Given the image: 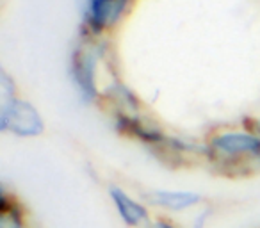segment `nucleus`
I'll return each mask as SVG.
<instances>
[{
	"mask_svg": "<svg viewBox=\"0 0 260 228\" xmlns=\"http://www.w3.org/2000/svg\"><path fill=\"white\" fill-rule=\"evenodd\" d=\"M94 66H96V52L89 47H84V45L77 47L72 55V73L80 94L86 100L96 98Z\"/></svg>",
	"mask_w": 260,
	"mask_h": 228,
	"instance_id": "obj_3",
	"label": "nucleus"
},
{
	"mask_svg": "<svg viewBox=\"0 0 260 228\" xmlns=\"http://www.w3.org/2000/svg\"><path fill=\"white\" fill-rule=\"evenodd\" d=\"M0 128L30 138L43 132V120L30 104L15 96H4L0 109Z\"/></svg>",
	"mask_w": 260,
	"mask_h": 228,
	"instance_id": "obj_2",
	"label": "nucleus"
},
{
	"mask_svg": "<svg viewBox=\"0 0 260 228\" xmlns=\"http://www.w3.org/2000/svg\"><path fill=\"white\" fill-rule=\"evenodd\" d=\"M111 198L114 202L121 219L126 224H130V226H141V224L148 223V210L141 203L130 198L125 191H121L119 187H111Z\"/></svg>",
	"mask_w": 260,
	"mask_h": 228,
	"instance_id": "obj_5",
	"label": "nucleus"
},
{
	"mask_svg": "<svg viewBox=\"0 0 260 228\" xmlns=\"http://www.w3.org/2000/svg\"><path fill=\"white\" fill-rule=\"evenodd\" d=\"M0 228H23L22 214L15 205L9 207L6 196L2 198V209H0Z\"/></svg>",
	"mask_w": 260,
	"mask_h": 228,
	"instance_id": "obj_7",
	"label": "nucleus"
},
{
	"mask_svg": "<svg viewBox=\"0 0 260 228\" xmlns=\"http://www.w3.org/2000/svg\"><path fill=\"white\" fill-rule=\"evenodd\" d=\"M207 153L224 168H239L260 160V136L248 132H223L210 139Z\"/></svg>",
	"mask_w": 260,
	"mask_h": 228,
	"instance_id": "obj_1",
	"label": "nucleus"
},
{
	"mask_svg": "<svg viewBox=\"0 0 260 228\" xmlns=\"http://www.w3.org/2000/svg\"><path fill=\"white\" fill-rule=\"evenodd\" d=\"M150 202L168 210H185L198 205L200 196L189 191H155L150 194Z\"/></svg>",
	"mask_w": 260,
	"mask_h": 228,
	"instance_id": "obj_6",
	"label": "nucleus"
},
{
	"mask_svg": "<svg viewBox=\"0 0 260 228\" xmlns=\"http://www.w3.org/2000/svg\"><path fill=\"white\" fill-rule=\"evenodd\" d=\"M128 0H89L86 9V22L94 32L114 25L126 8Z\"/></svg>",
	"mask_w": 260,
	"mask_h": 228,
	"instance_id": "obj_4",
	"label": "nucleus"
},
{
	"mask_svg": "<svg viewBox=\"0 0 260 228\" xmlns=\"http://www.w3.org/2000/svg\"><path fill=\"white\" fill-rule=\"evenodd\" d=\"M150 228H177L173 223H170V221H164V219H159L155 221L153 224H150Z\"/></svg>",
	"mask_w": 260,
	"mask_h": 228,
	"instance_id": "obj_8",
	"label": "nucleus"
},
{
	"mask_svg": "<svg viewBox=\"0 0 260 228\" xmlns=\"http://www.w3.org/2000/svg\"><path fill=\"white\" fill-rule=\"evenodd\" d=\"M205 221H207V212H203L202 216H200L198 219H196V223H194V226H192V228H203Z\"/></svg>",
	"mask_w": 260,
	"mask_h": 228,
	"instance_id": "obj_9",
	"label": "nucleus"
}]
</instances>
